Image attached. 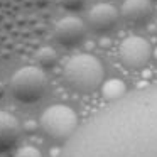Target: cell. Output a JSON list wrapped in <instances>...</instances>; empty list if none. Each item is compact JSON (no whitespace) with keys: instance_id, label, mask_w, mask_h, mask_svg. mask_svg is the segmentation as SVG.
I'll return each mask as SVG.
<instances>
[{"instance_id":"cell-1","label":"cell","mask_w":157,"mask_h":157,"mask_svg":"<svg viewBox=\"0 0 157 157\" xmlns=\"http://www.w3.org/2000/svg\"><path fill=\"white\" fill-rule=\"evenodd\" d=\"M103 64L91 54H76L66 63L64 79L73 90L88 93L103 81Z\"/></svg>"},{"instance_id":"cell-2","label":"cell","mask_w":157,"mask_h":157,"mask_svg":"<svg viewBox=\"0 0 157 157\" xmlns=\"http://www.w3.org/2000/svg\"><path fill=\"white\" fill-rule=\"evenodd\" d=\"M48 86L44 71L36 66H24L10 79V93L21 103H36L42 98Z\"/></svg>"},{"instance_id":"cell-3","label":"cell","mask_w":157,"mask_h":157,"mask_svg":"<svg viewBox=\"0 0 157 157\" xmlns=\"http://www.w3.org/2000/svg\"><path fill=\"white\" fill-rule=\"evenodd\" d=\"M78 127V117L66 105H52L41 117V128L54 142H66Z\"/></svg>"},{"instance_id":"cell-4","label":"cell","mask_w":157,"mask_h":157,"mask_svg":"<svg viewBox=\"0 0 157 157\" xmlns=\"http://www.w3.org/2000/svg\"><path fill=\"white\" fill-rule=\"evenodd\" d=\"M120 61L132 69H140L150 61L152 49L150 44L140 36H128L120 42L118 48Z\"/></svg>"},{"instance_id":"cell-5","label":"cell","mask_w":157,"mask_h":157,"mask_svg":"<svg viewBox=\"0 0 157 157\" xmlns=\"http://www.w3.org/2000/svg\"><path fill=\"white\" fill-rule=\"evenodd\" d=\"M86 36V25L78 17H63L54 25V37L64 48H76Z\"/></svg>"},{"instance_id":"cell-6","label":"cell","mask_w":157,"mask_h":157,"mask_svg":"<svg viewBox=\"0 0 157 157\" xmlns=\"http://www.w3.org/2000/svg\"><path fill=\"white\" fill-rule=\"evenodd\" d=\"M88 24L96 34H108L118 24V12L112 4H96L88 12Z\"/></svg>"},{"instance_id":"cell-7","label":"cell","mask_w":157,"mask_h":157,"mask_svg":"<svg viewBox=\"0 0 157 157\" xmlns=\"http://www.w3.org/2000/svg\"><path fill=\"white\" fill-rule=\"evenodd\" d=\"M21 128L14 115L0 112V152H7L17 144Z\"/></svg>"},{"instance_id":"cell-8","label":"cell","mask_w":157,"mask_h":157,"mask_svg":"<svg viewBox=\"0 0 157 157\" xmlns=\"http://www.w3.org/2000/svg\"><path fill=\"white\" fill-rule=\"evenodd\" d=\"M122 14L130 24H145L152 15V4L149 0H125L122 5Z\"/></svg>"},{"instance_id":"cell-9","label":"cell","mask_w":157,"mask_h":157,"mask_svg":"<svg viewBox=\"0 0 157 157\" xmlns=\"http://www.w3.org/2000/svg\"><path fill=\"white\" fill-rule=\"evenodd\" d=\"M103 96L106 100H118L125 95L127 88H125V83L122 79H110L103 85Z\"/></svg>"},{"instance_id":"cell-10","label":"cell","mask_w":157,"mask_h":157,"mask_svg":"<svg viewBox=\"0 0 157 157\" xmlns=\"http://www.w3.org/2000/svg\"><path fill=\"white\" fill-rule=\"evenodd\" d=\"M37 61L42 68H52L58 63V52L52 48H42L37 52Z\"/></svg>"},{"instance_id":"cell-11","label":"cell","mask_w":157,"mask_h":157,"mask_svg":"<svg viewBox=\"0 0 157 157\" xmlns=\"http://www.w3.org/2000/svg\"><path fill=\"white\" fill-rule=\"evenodd\" d=\"M15 157H42V154L39 149H36V147H32V145H24L17 150Z\"/></svg>"},{"instance_id":"cell-12","label":"cell","mask_w":157,"mask_h":157,"mask_svg":"<svg viewBox=\"0 0 157 157\" xmlns=\"http://www.w3.org/2000/svg\"><path fill=\"white\" fill-rule=\"evenodd\" d=\"M59 4H61L63 9H66V10H79V9H83V5H85V0H59Z\"/></svg>"},{"instance_id":"cell-13","label":"cell","mask_w":157,"mask_h":157,"mask_svg":"<svg viewBox=\"0 0 157 157\" xmlns=\"http://www.w3.org/2000/svg\"><path fill=\"white\" fill-rule=\"evenodd\" d=\"M5 95V88H4V85H2V83H0V98H2V96Z\"/></svg>"}]
</instances>
